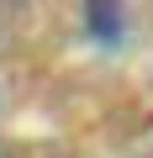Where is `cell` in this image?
I'll list each match as a JSON object with an SVG mask.
<instances>
[{
    "label": "cell",
    "mask_w": 153,
    "mask_h": 158,
    "mask_svg": "<svg viewBox=\"0 0 153 158\" xmlns=\"http://www.w3.org/2000/svg\"><path fill=\"white\" fill-rule=\"evenodd\" d=\"M85 11H90V32L116 42L121 37V0H85Z\"/></svg>",
    "instance_id": "cell-1"
}]
</instances>
